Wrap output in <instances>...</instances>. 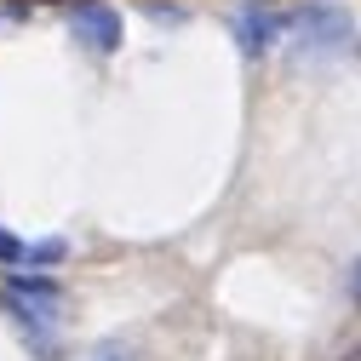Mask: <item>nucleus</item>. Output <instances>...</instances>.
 Segmentation results:
<instances>
[{
    "instance_id": "obj_1",
    "label": "nucleus",
    "mask_w": 361,
    "mask_h": 361,
    "mask_svg": "<svg viewBox=\"0 0 361 361\" xmlns=\"http://www.w3.org/2000/svg\"><path fill=\"white\" fill-rule=\"evenodd\" d=\"M287 35L298 40V52H338V47L355 40V23H350L344 6L315 0V6H298V12H293V29H287Z\"/></svg>"
},
{
    "instance_id": "obj_2",
    "label": "nucleus",
    "mask_w": 361,
    "mask_h": 361,
    "mask_svg": "<svg viewBox=\"0 0 361 361\" xmlns=\"http://www.w3.org/2000/svg\"><path fill=\"white\" fill-rule=\"evenodd\" d=\"M230 29H235V47H241L247 58H264V52L293 29V12H276V6H241V12L230 18Z\"/></svg>"
},
{
    "instance_id": "obj_3",
    "label": "nucleus",
    "mask_w": 361,
    "mask_h": 361,
    "mask_svg": "<svg viewBox=\"0 0 361 361\" xmlns=\"http://www.w3.org/2000/svg\"><path fill=\"white\" fill-rule=\"evenodd\" d=\"M69 29H75V40H86L92 52H121V12L115 6H104V0H75L69 6Z\"/></svg>"
},
{
    "instance_id": "obj_4",
    "label": "nucleus",
    "mask_w": 361,
    "mask_h": 361,
    "mask_svg": "<svg viewBox=\"0 0 361 361\" xmlns=\"http://www.w3.org/2000/svg\"><path fill=\"white\" fill-rule=\"evenodd\" d=\"M0 310H6L12 322H18V333H29L35 344L47 338L52 322H58V298H29V293H12V287L0 293Z\"/></svg>"
},
{
    "instance_id": "obj_5",
    "label": "nucleus",
    "mask_w": 361,
    "mask_h": 361,
    "mask_svg": "<svg viewBox=\"0 0 361 361\" xmlns=\"http://www.w3.org/2000/svg\"><path fill=\"white\" fill-rule=\"evenodd\" d=\"M12 293H29V298H58V281H47V276H29V269H18V276L6 281Z\"/></svg>"
},
{
    "instance_id": "obj_6",
    "label": "nucleus",
    "mask_w": 361,
    "mask_h": 361,
    "mask_svg": "<svg viewBox=\"0 0 361 361\" xmlns=\"http://www.w3.org/2000/svg\"><path fill=\"white\" fill-rule=\"evenodd\" d=\"M0 264H29V247H23L12 230H0Z\"/></svg>"
},
{
    "instance_id": "obj_7",
    "label": "nucleus",
    "mask_w": 361,
    "mask_h": 361,
    "mask_svg": "<svg viewBox=\"0 0 361 361\" xmlns=\"http://www.w3.org/2000/svg\"><path fill=\"white\" fill-rule=\"evenodd\" d=\"M63 258V241H40V247H29V264H58Z\"/></svg>"
},
{
    "instance_id": "obj_8",
    "label": "nucleus",
    "mask_w": 361,
    "mask_h": 361,
    "mask_svg": "<svg viewBox=\"0 0 361 361\" xmlns=\"http://www.w3.org/2000/svg\"><path fill=\"white\" fill-rule=\"evenodd\" d=\"M86 361H126V350H115V344H104V350H92Z\"/></svg>"
}]
</instances>
